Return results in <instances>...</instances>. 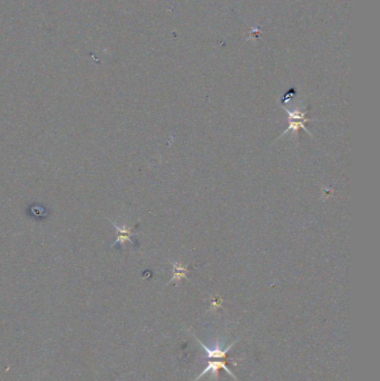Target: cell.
Wrapping results in <instances>:
<instances>
[{
    "label": "cell",
    "mask_w": 380,
    "mask_h": 381,
    "mask_svg": "<svg viewBox=\"0 0 380 381\" xmlns=\"http://www.w3.org/2000/svg\"><path fill=\"white\" fill-rule=\"evenodd\" d=\"M218 369H224L225 371H226L229 374L232 375V377H233L234 379H236V380H238V378L236 377V375H234V374L232 373L231 370L229 369V367L226 366V362L224 361V360H216V361H212V360H210V361L207 362L206 368H205L204 370H203V372L199 375V377H197V378L195 379V381H197L199 379H201L202 377H204V375L207 374V373H211V374L213 375V377L216 378V377H217V371H218ZM238 381H239V380H238Z\"/></svg>",
    "instance_id": "6da1fadb"
},
{
    "label": "cell",
    "mask_w": 380,
    "mask_h": 381,
    "mask_svg": "<svg viewBox=\"0 0 380 381\" xmlns=\"http://www.w3.org/2000/svg\"><path fill=\"white\" fill-rule=\"evenodd\" d=\"M171 264L173 267V276H172L170 283L175 282L176 285H179L182 280L187 279L189 268L187 265H183L180 262H173V261H171Z\"/></svg>",
    "instance_id": "7a4b0ae2"
}]
</instances>
